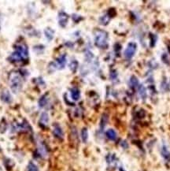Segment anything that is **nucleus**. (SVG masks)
<instances>
[{"instance_id": "obj_1", "label": "nucleus", "mask_w": 170, "mask_h": 171, "mask_svg": "<svg viewBox=\"0 0 170 171\" xmlns=\"http://www.w3.org/2000/svg\"><path fill=\"white\" fill-rule=\"evenodd\" d=\"M28 51L27 46L24 43L18 44L17 46L15 51L11 54L9 60L13 63H19L28 61Z\"/></svg>"}, {"instance_id": "obj_2", "label": "nucleus", "mask_w": 170, "mask_h": 171, "mask_svg": "<svg viewBox=\"0 0 170 171\" xmlns=\"http://www.w3.org/2000/svg\"><path fill=\"white\" fill-rule=\"evenodd\" d=\"M9 84L10 86L11 91L14 94H17L22 90L23 80L22 75L17 71H12L9 75Z\"/></svg>"}, {"instance_id": "obj_3", "label": "nucleus", "mask_w": 170, "mask_h": 171, "mask_svg": "<svg viewBox=\"0 0 170 171\" xmlns=\"http://www.w3.org/2000/svg\"><path fill=\"white\" fill-rule=\"evenodd\" d=\"M94 44L99 48H105L108 46V33L104 30H96L94 32Z\"/></svg>"}, {"instance_id": "obj_4", "label": "nucleus", "mask_w": 170, "mask_h": 171, "mask_svg": "<svg viewBox=\"0 0 170 171\" xmlns=\"http://www.w3.org/2000/svg\"><path fill=\"white\" fill-rule=\"evenodd\" d=\"M137 51V44L135 42H130L126 47L124 51V58L126 59H131L135 55V52Z\"/></svg>"}, {"instance_id": "obj_5", "label": "nucleus", "mask_w": 170, "mask_h": 171, "mask_svg": "<svg viewBox=\"0 0 170 171\" xmlns=\"http://www.w3.org/2000/svg\"><path fill=\"white\" fill-rule=\"evenodd\" d=\"M161 155L165 161L166 166L170 167V151L165 144H162V148H161Z\"/></svg>"}, {"instance_id": "obj_6", "label": "nucleus", "mask_w": 170, "mask_h": 171, "mask_svg": "<svg viewBox=\"0 0 170 171\" xmlns=\"http://www.w3.org/2000/svg\"><path fill=\"white\" fill-rule=\"evenodd\" d=\"M0 99H1L2 101L6 103H10L12 100H13L10 92L7 89H3V91H2L1 95H0Z\"/></svg>"}, {"instance_id": "obj_7", "label": "nucleus", "mask_w": 170, "mask_h": 171, "mask_svg": "<svg viewBox=\"0 0 170 171\" xmlns=\"http://www.w3.org/2000/svg\"><path fill=\"white\" fill-rule=\"evenodd\" d=\"M53 134L54 136L59 140H62L64 137V133L62 128H61V126L58 124H55L54 126V128H53Z\"/></svg>"}, {"instance_id": "obj_8", "label": "nucleus", "mask_w": 170, "mask_h": 171, "mask_svg": "<svg viewBox=\"0 0 170 171\" xmlns=\"http://www.w3.org/2000/svg\"><path fill=\"white\" fill-rule=\"evenodd\" d=\"M69 21V15L65 12H60L58 13V23L60 26L65 27L68 23Z\"/></svg>"}, {"instance_id": "obj_9", "label": "nucleus", "mask_w": 170, "mask_h": 171, "mask_svg": "<svg viewBox=\"0 0 170 171\" xmlns=\"http://www.w3.org/2000/svg\"><path fill=\"white\" fill-rule=\"evenodd\" d=\"M38 151L40 153V155L42 156V157H44V158H46V156H47V149H46V147L45 144L43 143V142L40 141L38 143Z\"/></svg>"}, {"instance_id": "obj_10", "label": "nucleus", "mask_w": 170, "mask_h": 171, "mask_svg": "<svg viewBox=\"0 0 170 171\" xmlns=\"http://www.w3.org/2000/svg\"><path fill=\"white\" fill-rule=\"evenodd\" d=\"M66 64V55L62 54L56 59V66L59 69H63Z\"/></svg>"}, {"instance_id": "obj_11", "label": "nucleus", "mask_w": 170, "mask_h": 171, "mask_svg": "<svg viewBox=\"0 0 170 171\" xmlns=\"http://www.w3.org/2000/svg\"><path fill=\"white\" fill-rule=\"evenodd\" d=\"M138 91H139V96L143 100H145L146 99V96H147V94H146V90L145 86L140 84L138 86Z\"/></svg>"}, {"instance_id": "obj_12", "label": "nucleus", "mask_w": 170, "mask_h": 171, "mask_svg": "<svg viewBox=\"0 0 170 171\" xmlns=\"http://www.w3.org/2000/svg\"><path fill=\"white\" fill-rule=\"evenodd\" d=\"M108 120H109V116L106 114H103L102 115V117H101V120H100V123H99V127L100 129L101 130H103L105 127L107 125V123H108Z\"/></svg>"}, {"instance_id": "obj_13", "label": "nucleus", "mask_w": 170, "mask_h": 171, "mask_svg": "<svg viewBox=\"0 0 170 171\" xmlns=\"http://www.w3.org/2000/svg\"><path fill=\"white\" fill-rule=\"evenodd\" d=\"M71 92V97H72V99L73 100H75V101H77L79 99H80V91L77 88H73L70 90Z\"/></svg>"}, {"instance_id": "obj_14", "label": "nucleus", "mask_w": 170, "mask_h": 171, "mask_svg": "<svg viewBox=\"0 0 170 171\" xmlns=\"http://www.w3.org/2000/svg\"><path fill=\"white\" fill-rule=\"evenodd\" d=\"M49 121V116L46 112L41 114L40 118V124L43 126H46Z\"/></svg>"}, {"instance_id": "obj_15", "label": "nucleus", "mask_w": 170, "mask_h": 171, "mask_svg": "<svg viewBox=\"0 0 170 171\" xmlns=\"http://www.w3.org/2000/svg\"><path fill=\"white\" fill-rule=\"evenodd\" d=\"M105 135L107 136V138L110 140H116L117 139V133L115 130H113L112 128H110L107 131L105 132Z\"/></svg>"}, {"instance_id": "obj_16", "label": "nucleus", "mask_w": 170, "mask_h": 171, "mask_svg": "<svg viewBox=\"0 0 170 171\" xmlns=\"http://www.w3.org/2000/svg\"><path fill=\"white\" fill-rule=\"evenodd\" d=\"M44 34L46 36V39L48 40H51L54 38V31L51 28H46V29L44 30Z\"/></svg>"}, {"instance_id": "obj_17", "label": "nucleus", "mask_w": 170, "mask_h": 171, "mask_svg": "<svg viewBox=\"0 0 170 171\" xmlns=\"http://www.w3.org/2000/svg\"><path fill=\"white\" fill-rule=\"evenodd\" d=\"M129 85L131 88H135L136 87L139 85V80H138V78L135 77V76H132L131 78H130L129 80Z\"/></svg>"}, {"instance_id": "obj_18", "label": "nucleus", "mask_w": 170, "mask_h": 171, "mask_svg": "<svg viewBox=\"0 0 170 171\" xmlns=\"http://www.w3.org/2000/svg\"><path fill=\"white\" fill-rule=\"evenodd\" d=\"M47 103H48V94L46 93L41 97L39 101V105L40 107H44L47 104Z\"/></svg>"}, {"instance_id": "obj_19", "label": "nucleus", "mask_w": 170, "mask_h": 171, "mask_svg": "<svg viewBox=\"0 0 170 171\" xmlns=\"http://www.w3.org/2000/svg\"><path fill=\"white\" fill-rule=\"evenodd\" d=\"M169 84L167 82L166 78L164 77L163 80L162 81V83H161V89H162V91H164V92H166V91H169Z\"/></svg>"}, {"instance_id": "obj_20", "label": "nucleus", "mask_w": 170, "mask_h": 171, "mask_svg": "<svg viewBox=\"0 0 170 171\" xmlns=\"http://www.w3.org/2000/svg\"><path fill=\"white\" fill-rule=\"evenodd\" d=\"M88 139V131L87 128H83L81 130V140L84 143H86Z\"/></svg>"}, {"instance_id": "obj_21", "label": "nucleus", "mask_w": 170, "mask_h": 171, "mask_svg": "<svg viewBox=\"0 0 170 171\" xmlns=\"http://www.w3.org/2000/svg\"><path fill=\"white\" fill-rule=\"evenodd\" d=\"M110 17L109 16L108 13H106L105 15H103L100 17L99 19V22L101 23V24H103V25H106V24H108L110 21Z\"/></svg>"}, {"instance_id": "obj_22", "label": "nucleus", "mask_w": 170, "mask_h": 171, "mask_svg": "<svg viewBox=\"0 0 170 171\" xmlns=\"http://www.w3.org/2000/svg\"><path fill=\"white\" fill-rule=\"evenodd\" d=\"M116 160L117 159L115 155H112V154H110L106 157V161H107V163L109 165H114L116 163Z\"/></svg>"}, {"instance_id": "obj_23", "label": "nucleus", "mask_w": 170, "mask_h": 171, "mask_svg": "<svg viewBox=\"0 0 170 171\" xmlns=\"http://www.w3.org/2000/svg\"><path fill=\"white\" fill-rule=\"evenodd\" d=\"M78 68V61L76 60H73V61H70L69 63V69L71 70V71L73 73H75Z\"/></svg>"}, {"instance_id": "obj_24", "label": "nucleus", "mask_w": 170, "mask_h": 171, "mask_svg": "<svg viewBox=\"0 0 170 171\" xmlns=\"http://www.w3.org/2000/svg\"><path fill=\"white\" fill-rule=\"evenodd\" d=\"M157 40H158V36L156 35H154L153 33L150 34V43H151V47H153L155 46L157 43Z\"/></svg>"}, {"instance_id": "obj_25", "label": "nucleus", "mask_w": 170, "mask_h": 171, "mask_svg": "<svg viewBox=\"0 0 170 171\" xmlns=\"http://www.w3.org/2000/svg\"><path fill=\"white\" fill-rule=\"evenodd\" d=\"M28 171H39V169H38L37 166L35 165L33 162H30L28 163V168H27Z\"/></svg>"}, {"instance_id": "obj_26", "label": "nucleus", "mask_w": 170, "mask_h": 171, "mask_svg": "<svg viewBox=\"0 0 170 171\" xmlns=\"http://www.w3.org/2000/svg\"><path fill=\"white\" fill-rule=\"evenodd\" d=\"M6 128H7V125H6V121L3 119V120L0 122V133H3L6 130Z\"/></svg>"}, {"instance_id": "obj_27", "label": "nucleus", "mask_w": 170, "mask_h": 171, "mask_svg": "<svg viewBox=\"0 0 170 171\" xmlns=\"http://www.w3.org/2000/svg\"><path fill=\"white\" fill-rule=\"evenodd\" d=\"M162 61H163V62H165V64H169V56H168L167 54H163L162 56Z\"/></svg>"}, {"instance_id": "obj_28", "label": "nucleus", "mask_w": 170, "mask_h": 171, "mask_svg": "<svg viewBox=\"0 0 170 171\" xmlns=\"http://www.w3.org/2000/svg\"><path fill=\"white\" fill-rule=\"evenodd\" d=\"M168 48H169V53H170V43L169 44V46H168Z\"/></svg>"}, {"instance_id": "obj_29", "label": "nucleus", "mask_w": 170, "mask_h": 171, "mask_svg": "<svg viewBox=\"0 0 170 171\" xmlns=\"http://www.w3.org/2000/svg\"><path fill=\"white\" fill-rule=\"evenodd\" d=\"M69 171H74V170H69Z\"/></svg>"}, {"instance_id": "obj_30", "label": "nucleus", "mask_w": 170, "mask_h": 171, "mask_svg": "<svg viewBox=\"0 0 170 171\" xmlns=\"http://www.w3.org/2000/svg\"><path fill=\"white\" fill-rule=\"evenodd\" d=\"M0 150H1V149H0Z\"/></svg>"}]
</instances>
